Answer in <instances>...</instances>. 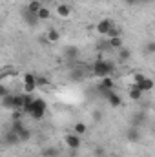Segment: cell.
<instances>
[{
	"label": "cell",
	"instance_id": "cell-9",
	"mask_svg": "<svg viewBox=\"0 0 155 157\" xmlns=\"http://www.w3.org/2000/svg\"><path fill=\"white\" fill-rule=\"evenodd\" d=\"M0 104H2V108H6V110H15V93H9V95L2 97Z\"/></svg>",
	"mask_w": 155,
	"mask_h": 157
},
{
	"label": "cell",
	"instance_id": "cell-15",
	"mask_svg": "<svg viewBox=\"0 0 155 157\" xmlns=\"http://www.w3.org/2000/svg\"><path fill=\"white\" fill-rule=\"evenodd\" d=\"M24 104H26V93L24 95H15V110L24 112Z\"/></svg>",
	"mask_w": 155,
	"mask_h": 157
},
{
	"label": "cell",
	"instance_id": "cell-17",
	"mask_svg": "<svg viewBox=\"0 0 155 157\" xmlns=\"http://www.w3.org/2000/svg\"><path fill=\"white\" fill-rule=\"evenodd\" d=\"M117 51H119V60H120V62H128V60L131 59V51H130V49L120 48V49H117Z\"/></svg>",
	"mask_w": 155,
	"mask_h": 157
},
{
	"label": "cell",
	"instance_id": "cell-27",
	"mask_svg": "<svg viewBox=\"0 0 155 157\" xmlns=\"http://www.w3.org/2000/svg\"><path fill=\"white\" fill-rule=\"evenodd\" d=\"M6 95H9V93H7V88L2 84V86H0V97H6Z\"/></svg>",
	"mask_w": 155,
	"mask_h": 157
},
{
	"label": "cell",
	"instance_id": "cell-28",
	"mask_svg": "<svg viewBox=\"0 0 155 157\" xmlns=\"http://www.w3.org/2000/svg\"><path fill=\"white\" fill-rule=\"evenodd\" d=\"M124 2H126L128 6H137V4H139L141 0H124Z\"/></svg>",
	"mask_w": 155,
	"mask_h": 157
},
{
	"label": "cell",
	"instance_id": "cell-7",
	"mask_svg": "<svg viewBox=\"0 0 155 157\" xmlns=\"http://www.w3.org/2000/svg\"><path fill=\"white\" fill-rule=\"evenodd\" d=\"M44 37H46V40H47V42L57 44V42L60 40V31H59L57 28H49V29L46 31V35H44Z\"/></svg>",
	"mask_w": 155,
	"mask_h": 157
},
{
	"label": "cell",
	"instance_id": "cell-26",
	"mask_svg": "<svg viewBox=\"0 0 155 157\" xmlns=\"http://www.w3.org/2000/svg\"><path fill=\"white\" fill-rule=\"evenodd\" d=\"M42 155H44V157H55L57 154H55V150H53V148H47L46 152H42Z\"/></svg>",
	"mask_w": 155,
	"mask_h": 157
},
{
	"label": "cell",
	"instance_id": "cell-5",
	"mask_svg": "<svg viewBox=\"0 0 155 157\" xmlns=\"http://www.w3.org/2000/svg\"><path fill=\"white\" fill-rule=\"evenodd\" d=\"M112 26H113L112 18H102V20H99V22H97L95 29H97V33H99V35H102V37H108V33H110Z\"/></svg>",
	"mask_w": 155,
	"mask_h": 157
},
{
	"label": "cell",
	"instance_id": "cell-2",
	"mask_svg": "<svg viewBox=\"0 0 155 157\" xmlns=\"http://www.w3.org/2000/svg\"><path fill=\"white\" fill-rule=\"evenodd\" d=\"M46 108H47L46 101L37 97L35 102H33V106H31V110L28 112V115L33 119V121H40V119H44V115H46Z\"/></svg>",
	"mask_w": 155,
	"mask_h": 157
},
{
	"label": "cell",
	"instance_id": "cell-12",
	"mask_svg": "<svg viewBox=\"0 0 155 157\" xmlns=\"http://www.w3.org/2000/svg\"><path fill=\"white\" fill-rule=\"evenodd\" d=\"M42 6H44V4H42L40 0H29V2H28V6H26V11H29L31 15H37Z\"/></svg>",
	"mask_w": 155,
	"mask_h": 157
},
{
	"label": "cell",
	"instance_id": "cell-11",
	"mask_svg": "<svg viewBox=\"0 0 155 157\" xmlns=\"http://www.w3.org/2000/svg\"><path fill=\"white\" fill-rule=\"evenodd\" d=\"M106 99H108V104H110L112 108H119V106H122V99H120V95L115 93V91H112Z\"/></svg>",
	"mask_w": 155,
	"mask_h": 157
},
{
	"label": "cell",
	"instance_id": "cell-24",
	"mask_svg": "<svg viewBox=\"0 0 155 157\" xmlns=\"http://www.w3.org/2000/svg\"><path fill=\"white\" fill-rule=\"evenodd\" d=\"M37 84H39V88H44V86H47V84H49V78L40 75V77H37Z\"/></svg>",
	"mask_w": 155,
	"mask_h": 157
},
{
	"label": "cell",
	"instance_id": "cell-21",
	"mask_svg": "<svg viewBox=\"0 0 155 157\" xmlns=\"http://www.w3.org/2000/svg\"><path fill=\"white\" fill-rule=\"evenodd\" d=\"M108 46H110L112 49H120V48H122V39H120V37H115V39H110V42H108Z\"/></svg>",
	"mask_w": 155,
	"mask_h": 157
},
{
	"label": "cell",
	"instance_id": "cell-8",
	"mask_svg": "<svg viewBox=\"0 0 155 157\" xmlns=\"http://www.w3.org/2000/svg\"><path fill=\"white\" fill-rule=\"evenodd\" d=\"M128 97H130L131 101H141V99H142V91H141V88H139L137 84H131L130 90H128Z\"/></svg>",
	"mask_w": 155,
	"mask_h": 157
},
{
	"label": "cell",
	"instance_id": "cell-13",
	"mask_svg": "<svg viewBox=\"0 0 155 157\" xmlns=\"http://www.w3.org/2000/svg\"><path fill=\"white\" fill-rule=\"evenodd\" d=\"M126 137H128V141H139L141 139V132H139V128L137 126H131L130 130H128V133H126Z\"/></svg>",
	"mask_w": 155,
	"mask_h": 157
},
{
	"label": "cell",
	"instance_id": "cell-19",
	"mask_svg": "<svg viewBox=\"0 0 155 157\" xmlns=\"http://www.w3.org/2000/svg\"><path fill=\"white\" fill-rule=\"evenodd\" d=\"M49 17H51L49 9H47L46 6H42V7H40V11L37 13V18H39V20H49Z\"/></svg>",
	"mask_w": 155,
	"mask_h": 157
},
{
	"label": "cell",
	"instance_id": "cell-25",
	"mask_svg": "<svg viewBox=\"0 0 155 157\" xmlns=\"http://www.w3.org/2000/svg\"><path fill=\"white\" fill-rule=\"evenodd\" d=\"M144 49H146V53H150V55H153L155 53V42H146V46H144Z\"/></svg>",
	"mask_w": 155,
	"mask_h": 157
},
{
	"label": "cell",
	"instance_id": "cell-18",
	"mask_svg": "<svg viewBox=\"0 0 155 157\" xmlns=\"http://www.w3.org/2000/svg\"><path fill=\"white\" fill-rule=\"evenodd\" d=\"M73 132H75L77 135H80V137H82V135L88 132V126H86V122H80V121H78V122H75V124H73Z\"/></svg>",
	"mask_w": 155,
	"mask_h": 157
},
{
	"label": "cell",
	"instance_id": "cell-3",
	"mask_svg": "<svg viewBox=\"0 0 155 157\" xmlns=\"http://www.w3.org/2000/svg\"><path fill=\"white\" fill-rule=\"evenodd\" d=\"M22 86H24V91H26V93H33V91L39 88V84H37V75L26 73V75L22 77Z\"/></svg>",
	"mask_w": 155,
	"mask_h": 157
},
{
	"label": "cell",
	"instance_id": "cell-16",
	"mask_svg": "<svg viewBox=\"0 0 155 157\" xmlns=\"http://www.w3.org/2000/svg\"><path fill=\"white\" fill-rule=\"evenodd\" d=\"M7 144H17L18 141H20V137H18V133L15 132V130H11V132H7V135H6V139H4Z\"/></svg>",
	"mask_w": 155,
	"mask_h": 157
},
{
	"label": "cell",
	"instance_id": "cell-29",
	"mask_svg": "<svg viewBox=\"0 0 155 157\" xmlns=\"http://www.w3.org/2000/svg\"><path fill=\"white\" fill-rule=\"evenodd\" d=\"M153 112H155V106H153Z\"/></svg>",
	"mask_w": 155,
	"mask_h": 157
},
{
	"label": "cell",
	"instance_id": "cell-30",
	"mask_svg": "<svg viewBox=\"0 0 155 157\" xmlns=\"http://www.w3.org/2000/svg\"><path fill=\"white\" fill-rule=\"evenodd\" d=\"M102 157H106V155H102Z\"/></svg>",
	"mask_w": 155,
	"mask_h": 157
},
{
	"label": "cell",
	"instance_id": "cell-14",
	"mask_svg": "<svg viewBox=\"0 0 155 157\" xmlns=\"http://www.w3.org/2000/svg\"><path fill=\"white\" fill-rule=\"evenodd\" d=\"M113 86H115V82H113L110 77L102 78V82H100V90H102V93H106V91H113Z\"/></svg>",
	"mask_w": 155,
	"mask_h": 157
},
{
	"label": "cell",
	"instance_id": "cell-4",
	"mask_svg": "<svg viewBox=\"0 0 155 157\" xmlns=\"http://www.w3.org/2000/svg\"><path fill=\"white\" fill-rule=\"evenodd\" d=\"M64 143H66V146L70 148V150H78L80 148V135H77L75 132H71V133H66L64 135Z\"/></svg>",
	"mask_w": 155,
	"mask_h": 157
},
{
	"label": "cell",
	"instance_id": "cell-20",
	"mask_svg": "<svg viewBox=\"0 0 155 157\" xmlns=\"http://www.w3.org/2000/svg\"><path fill=\"white\" fill-rule=\"evenodd\" d=\"M17 133H18V137H20V141H29V139H31V132H29V130H28L26 126H24L22 130H18Z\"/></svg>",
	"mask_w": 155,
	"mask_h": 157
},
{
	"label": "cell",
	"instance_id": "cell-1",
	"mask_svg": "<svg viewBox=\"0 0 155 157\" xmlns=\"http://www.w3.org/2000/svg\"><path fill=\"white\" fill-rule=\"evenodd\" d=\"M113 64L112 62H108V60H102V59H99V60H95L93 62V68H91V71H93V75L99 78H106L110 77L112 73H113Z\"/></svg>",
	"mask_w": 155,
	"mask_h": 157
},
{
	"label": "cell",
	"instance_id": "cell-22",
	"mask_svg": "<svg viewBox=\"0 0 155 157\" xmlns=\"http://www.w3.org/2000/svg\"><path fill=\"white\" fill-rule=\"evenodd\" d=\"M66 57H68V59H77L78 49L77 48H68V49H66Z\"/></svg>",
	"mask_w": 155,
	"mask_h": 157
},
{
	"label": "cell",
	"instance_id": "cell-6",
	"mask_svg": "<svg viewBox=\"0 0 155 157\" xmlns=\"http://www.w3.org/2000/svg\"><path fill=\"white\" fill-rule=\"evenodd\" d=\"M137 86L141 88V91H142V93H148V91H152V90H153L155 82H153L150 77H146V75H144V77H142V80H141Z\"/></svg>",
	"mask_w": 155,
	"mask_h": 157
},
{
	"label": "cell",
	"instance_id": "cell-10",
	"mask_svg": "<svg viewBox=\"0 0 155 157\" xmlns=\"http://www.w3.org/2000/svg\"><path fill=\"white\" fill-rule=\"evenodd\" d=\"M57 15H59L60 18H70V17H71V7H70L68 4H59V6H57Z\"/></svg>",
	"mask_w": 155,
	"mask_h": 157
},
{
	"label": "cell",
	"instance_id": "cell-23",
	"mask_svg": "<svg viewBox=\"0 0 155 157\" xmlns=\"http://www.w3.org/2000/svg\"><path fill=\"white\" fill-rule=\"evenodd\" d=\"M115 37H120V29L117 26H112V29L108 33V39H115Z\"/></svg>",
	"mask_w": 155,
	"mask_h": 157
}]
</instances>
